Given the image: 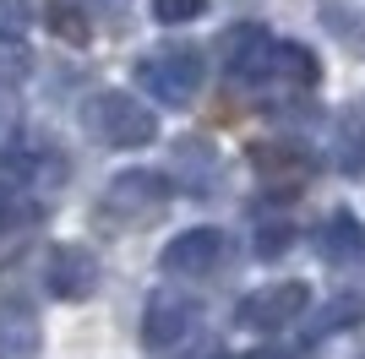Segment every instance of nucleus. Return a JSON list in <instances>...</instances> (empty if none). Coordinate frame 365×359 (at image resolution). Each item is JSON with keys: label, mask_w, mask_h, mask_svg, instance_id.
<instances>
[{"label": "nucleus", "mask_w": 365, "mask_h": 359, "mask_svg": "<svg viewBox=\"0 0 365 359\" xmlns=\"http://www.w3.org/2000/svg\"><path fill=\"white\" fill-rule=\"evenodd\" d=\"M294 239H300V229L289 212H267V207L251 212V256L257 261H284L294 251Z\"/></svg>", "instance_id": "nucleus-16"}, {"label": "nucleus", "mask_w": 365, "mask_h": 359, "mask_svg": "<svg viewBox=\"0 0 365 359\" xmlns=\"http://www.w3.org/2000/svg\"><path fill=\"white\" fill-rule=\"evenodd\" d=\"M82 120V136L98 142L104 152H142L158 142V104H148L142 93L131 88H93L76 109Z\"/></svg>", "instance_id": "nucleus-1"}, {"label": "nucleus", "mask_w": 365, "mask_h": 359, "mask_svg": "<svg viewBox=\"0 0 365 359\" xmlns=\"http://www.w3.org/2000/svg\"><path fill=\"white\" fill-rule=\"evenodd\" d=\"M317 256L333 272H365V224L354 207H333L317 224Z\"/></svg>", "instance_id": "nucleus-10"}, {"label": "nucleus", "mask_w": 365, "mask_h": 359, "mask_svg": "<svg viewBox=\"0 0 365 359\" xmlns=\"http://www.w3.org/2000/svg\"><path fill=\"white\" fill-rule=\"evenodd\" d=\"M305 316H311V283L284 278V283H262L251 294H240L229 321L240 332H257V338H284L289 327H300Z\"/></svg>", "instance_id": "nucleus-5"}, {"label": "nucleus", "mask_w": 365, "mask_h": 359, "mask_svg": "<svg viewBox=\"0 0 365 359\" xmlns=\"http://www.w3.org/2000/svg\"><path fill=\"white\" fill-rule=\"evenodd\" d=\"M38 22H44L38 0H0V44H22Z\"/></svg>", "instance_id": "nucleus-19"}, {"label": "nucleus", "mask_w": 365, "mask_h": 359, "mask_svg": "<svg viewBox=\"0 0 365 359\" xmlns=\"http://www.w3.org/2000/svg\"><path fill=\"white\" fill-rule=\"evenodd\" d=\"M175 180L164 169H148V164H131L120 175L104 180V196H98V224H109L115 234H137V229L158 224L169 207H175Z\"/></svg>", "instance_id": "nucleus-2"}, {"label": "nucleus", "mask_w": 365, "mask_h": 359, "mask_svg": "<svg viewBox=\"0 0 365 359\" xmlns=\"http://www.w3.org/2000/svg\"><path fill=\"white\" fill-rule=\"evenodd\" d=\"M0 196H6V185H0Z\"/></svg>", "instance_id": "nucleus-24"}, {"label": "nucleus", "mask_w": 365, "mask_h": 359, "mask_svg": "<svg viewBox=\"0 0 365 359\" xmlns=\"http://www.w3.org/2000/svg\"><path fill=\"white\" fill-rule=\"evenodd\" d=\"M229 261V234L218 224H191L158 251V272L169 278H213Z\"/></svg>", "instance_id": "nucleus-9"}, {"label": "nucleus", "mask_w": 365, "mask_h": 359, "mask_svg": "<svg viewBox=\"0 0 365 359\" xmlns=\"http://www.w3.org/2000/svg\"><path fill=\"white\" fill-rule=\"evenodd\" d=\"M33 76V55L28 44H0V93H16Z\"/></svg>", "instance_id": "nucleus-21"}, {"label": "nucleus", "mask_w": 365, "mask_h": 359, "mask_svg": "<svg viewBox=\"0 0 365 359\" xmlns=\"http://www.w3.org/2000/svg\"><path fill=\"white\" fill-rule=\"evenodd\" d=\"M202 338V299L185 288H153L142 305V348L158 359H175Z\"/></svg>", "instance_id": "nucleus-4"}, {"label": "nucleus", "mask_w": 365, "mask_h": 359, "mask_svg": "<svg viewBox=\"0 0 365 359\" xmlns=\"http://www.w3.org/2000/svg\"><path fill=\"white\" fill-rule=\"evenodd\" d=\"M267 88L294 93V98L317 93L322 88V55L311 44H300V38H278V49H273V82H267Z\"/></svg>", "instance_id": "nucleus-13"}, {"label": "nucleus", "mask_w": 365, "mask_h": 359, "mask_svg": "<svg viewBox=\"0 0 365 359\" xmlns=\"http://www.w3.org/2000/svg\"><path fill=\"white\" fill-rule=\"evenodd\" d=\"M44 294L61 299V305H82V299L98 294L104 283V267H98V256L88 245H76V239H61V245H49L44 251Z\"/></svg>", "instance_id": "nucleus-8"}, {"label": "nucleus", "mask_w": 365, "mask_h": 359, "mask_svg": "<svg viewBox=\"0 0 365 359\" xmlns=\"http://www.w3.org/2000/svg\"><path fill=\"white\" fill-rule=\"evenodd\" d=\"M49 169H61V175H66V158H55V152H49L38 136H28V131H6V147H0V180H11L16 191H28V185H38Z\"/></svg>", "instance_id": "nucleus-11"}, {"label": "nucleus", "mask_w": 365, "mask_h": 359, "mask_svg": "<svg viewBox=\"0 0 365 359\" xmlns=\"http://www.w3.org/2000/svg\"><path fill=\"white\" fill-rule=\"evenodd\" d=\"M245 164L267 191H305L322 169V152L311 142H300V136H267V142L245 147Z\"/></svg>", "instance_id": "nucleus-7"}, {"label": "nucleus", "mask_w": 365, "mask_h": 359, "mask_svg": "<svg viewBox=\"0 0 365 359\" xmlns=\"http://www.w3.org/2000/svg\"><path fill=\"white\" fill-rule=\"evenodd\" d=\"M38 218H44V212H38L33 196H22V191H6V196H0V267H6V261H11V256L33 239Z\"/></svg>", "instance_id": "nucleus-15"}, {"label": "nucleus", "mask_w": 365, "mask_h": 359, "mask_svg": "<svg viewBox=\"0 0 365 359\" xmlns=\"http://www.w3.org/2000/svg\"><path fill=\"white\" fill-rule=\"evenodd\" d=\"M82 6H88V11H120L125 0H82Z\"/></svg>", "instance_id": "nucleus-23"}, {"label": "nucleus", "mask_w": 365, "mask_h": 359, "mask_svg": "<svg viewBox=\"0 0 365 359\" xmlns=\"http://www.w3.org/2000/svg\"><path fill=\"white\" fill-rule=\"evenodd\" d=\"M354 327H365V294H360V288H344V294L322 299L317 338H338V332H354Z\"/></svg>", "instance_id": "nucleus-17"}, {"label": "nucleus", "mask_w": 365, "mask_h": 359, "mask_svg": "<svg viewBox=\"0 0 365 359\" xmlns=\"http://www.w3.org/2000/svg\"><path fill=\"white\" fill-rule=\"evenodd\" d=\"M235 359H311V343H278V338H267V343L245 348V354Z\"/></svg>", "instance_id": "nucleus-22"}, {"label": "nucleus", "mask_w": 365, "mask_h": 359, "mask_svg": "<svg viewBox=\"0 0 365 359\" xmlns=\"http://www.w3.org/2000/svg\"><path fill=\"white\" fill-rule=\"evenodd\" d=\"M327 164L344 180H365V109H338L327 136Z\"/></svg>", "instance_id": "nucleus-14"}, {"label": "nucleus", "mask_w": 365, "mask_h": 359, "mask_svg": "<svg viewBox=\"0 0 365 359\" xmlns=\"http://www.w3.org/2000/svg\"><path fill=\"white\" fill-rule=\"evenodd\" d=\"M213 11V0H148V16L158 28H191Z\"/></svg>", "instance_id": "nucleus-20"}, {"label": "nucleus", "mask_w": 365, "mask_h": 359, "mask_svg": "<svg viewBox=\"0 0 365 359\" xmlns=\"http://www.w3.org/2000/svg\"><path fill=\"white\" fill-rule=\"evenodd\" d=\"M0 359H44V316L28 299H0Z\"/></svg>", "instance_id": "nucleus-12"}, {"label": "nucleus", "mask_w": 365, "mask_h": 359, "mask_svg": "<svg viewBox=\"0 0 365 359\" xmlns=\"http://www.w3.org/2000/svg\"><path fill=\"white\" fill-rule=\"evenodd\" d=\"M137 88L158 109H191L207 88V49L197 44H158L137 60Z\"/></svg>", "instance_id": "nucleus-3"}, {"label": "nucleus", "mask_w": 365, "mask_h": 359, "mask_svg": "<svg viewBox=\"0 0 365 359\" xmlns=\"http://www.w3.org/2000/svg\"><path fill=\"white\" fill-rule=\"evenodd\" d=\"M273 49L278 38L262 22H235V28L218 33V71H224L229 88H245V93H262L267 82H273Z\"/></svg>", "instance_id": "nucleus-6"}, {"label": "nucleus", "mask_w": 365, "mask_h": 359, "mask_svg": "<svg viewBox=\"0 0 365 359\" xmlns=\"http://www.w3.org/2000/svg\"><path fill=\"white\" fill-rule=\"evenodd\" d=\"M44 22H49L55 38H66V44H88V33H93V22L82 16V0H49Z\"/></svg>", "instance_id": "nucleus-18"}]
</instances>
